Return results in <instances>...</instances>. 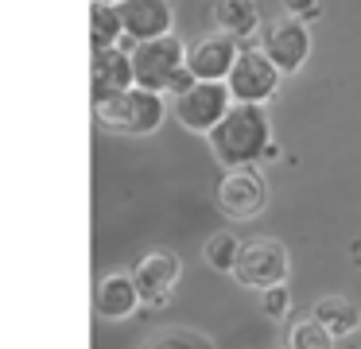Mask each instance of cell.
Segmentation results:
<instances>
[{
    "label": "cell",
    "instance_id": "16",
    "mask_svg": "<svg viewBox=\"0 0 361 349\" xmlns=\"http://www.w3.org/2000/svg\"><path fill=\"white\" fill-rule=\"evenodd\" d=\"M121 35H125L121 4H102V0H94V12H90V43H94V51L121 47Z\"/></svg>",
    "mask_w": 361,
    "mask_h": 349
},
{
    "label": "cell",
    "instance_id": "22",
    "mask_svg": "<svg viewBox=\"0 0 361 349\" xmlns=\"http://www.w3.org/2000/svg\"><path fill=\"white\" fill-rule=\"evenodd\" d=\"M102 4H125V0H102Z\"/></svg>",
    "mask_w": 361,
    "mask_h": 349
},
{
    "label": "cell",
    "instance_id": "1",
    "mask_svg": "<svg viewBox=\"0 0 361 349\" xmlns=\"http://www.w3.org/2000/svg\"><path fill=\"white\" fill-rule=\"evenodd\" d=\"M210 152L221 167H252L264 163V152L272 144V124H268L264 105H245L233 101V109L226 113V121L210 132Z\"/></svg>",
    "mask_w": 361,
    "mask_h": 349
},
{
    "label": "cell",
    "instance_id": "14",
    "mask_svg": "<svg viewBox=\"0 0 361 349\" xmlns=\"http://www.w3.org/2000/svg\"><path fill=\"white\" fill-rule=\"evenodd\" d=\"M210 20L218 31L233 39H249L260 31V4L257 0H210Z\"/></svg>",
    "mask_w": 361,
    "mask_h": 349
},
{
    "label": "cell",
    "instance_id": "12",
    "mask_svg": "<svg viewBox=\"0 0 361 349\" xmlns=\"http://www.w3.org/2000/svg\"><path fill=\"white\" fill-rule=\"evenodd\" d=\"M121 16H125V35L128 43H121L125 51H133L136 43H148V39L171 35V0H125L121 4Z\"/></svg>",
    "mask_w": 361,
    "mask_h": 349
},
{
    "label": "cell",
    "instance_id": "5",
    "mask_svg": "<svg viewBox=\"0 0 361 349\" xmlns=\"http://www.w3.org/2000/svg\"><path fill=\"white\" fill-rule=\"evenodd\" d=\"M171 109H175V116H179V124L187 132L210 136V132L226 121L229 109H233V93H229L226 82H195L187 93L175 97Z\"/></svg>",
    "mask_w": 361,
    "mask_h": 349
},
{
    "label": "cell",
    "instance_id": "13",
    "mask_svg": "<svg viewBox=\"0 0 361 349\" xmlns=\"http://www.w3.org/2000/svg\"><path fill=\"white\" fill-rule=\"evenodd\" d=\"M136 85V70H133V51L125 47H105L94 51V101H109L117 93Z\"/></svg>",
    "mask_w": 361,
    "mask_h": 349
},
{
    "label": "cell",
    "instance_id": "9",
    "mask_svg": "<svg viewBox=\"0 0 361 349\" xmlns=\"http://www.w3.org/2000/svg\"><path fill=\"white\" fill-rule=\"evenodd\" d=\"M133 276H136V287H140V302L144 307H167L179 287V276H183V264L171 248H148L140 260L133 264Z\"/></svg>",
    "mask_w": 361,
    "mask_h": 349
},
{
    "label": "cell",
    "instance_id": "20",
    "mask_svg": "<svg viewBox=\"0 0 361 349\" xmlns=\"http://www.w3.org/2000/svg\"><path fill=\"white\" fill-rule=\"evenodd\" d=\"M260 310H264L272 322H283L291 310V295H288V283H276L268 291H260Z\"/></svg>",
    "mask_w": 361,
    "mask_h": 349
},
{
    "label": "cell",
    "instance_id": "10",
    "mask_svg": "<svg viewBox=\"0 0 361 349\" xmlns=\"http://www.w3.org/2000/svg\"><path fill=\"white\" fill-rule=\"evenodd\" d=\"M237 54H241L237 39L226 35V31H214V35H202V39L190 43L187 66L198 82H226L233 62H237Z\"/></svg>",
    "mask_w": 361,
    "mask_h": 349
},
{
    "label": "cell",
    "instance_id": "8",
    "mask_svg": "<svg viewBox=\"0 0 361 349\" xmlns=\"http://www.w3.org/2000/svg\"><path fill=\"white\" fill-rule=\"evenodd\" d=\"M260 51L276 62V70H280L283 78L299 74L303 62L311 59V27H307L303 20H295V16L264 23V31H260Z\"/></svg>",
    "mask_w": 361,
    "mask_h": 349
},
{
    "label": "cell",
    "instance_id": "6",
    "mask_svg": "<svg viewBox=\"0 0 361 349\" xmlns=\"http://www.w3.org/2000/svg\"><path fill=\"white\" fill-rule=\"evenodd\" d=\"M280 70H276V62L268 59L264 51H252V47H241V54H237L233 70H229L226 85L229 93H233V101H245V105H264V101L276 97V90H280Z\"/></svg>",
    "mask_w": 361,
    "mask_h": 349
},
{
    "label": "cell",
    "instance_id": "11",
    "mask_svg": "<svg viewBox=\"0 0 361 349\" xmlns=\"http://www.w3.org/2000/svg\"><path fill=\"white\" fill-rule=\"evenodd\" d=\"M140 302V287H136L133 268H113L97 279V291H94V310L105 318V322H125V318L136 314Z\"/></svg>",
    "mask_w": 361,
    "mask_h": 349
},
{
    "label": "cell",
    "instance_id": "21",
    "mask_svg": "<svg viewBox=\"0 0 361 349\" xmlns=\"http://www.w3.org/2000/svg\"><path fill=\"white\" fill-rule=\"evenodd\" d=\"M280 4L288 16H295V20H303V23H314L322 16V0H280Z\"/></svg>",
    "mask_w": 361,
    "mask_h": 349
},
{
    "label": "cell",
    "instance_id": "2",
    "mask_svg": "<svg viewBox=\"0 0 361 349\" xmlns=\"http://www.w3.org/2000/svg\"><path fill=\"white\" fill-rule=\"evenodd\" d=\"M94 116L105 132H121V136H152L167 116L164 93H152L144 85L117 93L109 101H94Z\"/></svg>",
    "mask_w": 361,
    "mask_h": 349
},
{
    "label": "cell",
    "instance_id": "19",
    "mask_svg": "<svg viewBox=\"0 0 361 349\" xmlns=\"http://www.w3.org/2000/svg\"><path fill=\"white\" fill-rule=\"evenodd\" d=\"M241 245L245 240L233 237V233H214V237L206 240V248H202V260L210 264L214 271H229V276H233L237 256H241Z\"/></svg>",
    "mask_w": 361,
    "mask_h": 349
},
{
    "label": "cell",
    "instance_id": "4",
    "mask_svg": "<svg viewBox=\"0 0 361 349\" xmlns=\"http://www.w3.org/2000/svg\"><path fill=\"white\" fill-rule=\"evenodd\" d=\"M291 271V256L288 248L276 237H249L241 245V256H237L233 279L241 287H252V291H268L276 283H288Z\"/></svg>",
    "mask_w": 361,
    "mask_h": 349
},
{
    "label": "cell",
    "instance_id": "17",
    "mask_svg": "<svg viewBox=\"0 0 361 349\" xmlns=\"http://www.w3.org/2000/svg\"><path fill=\"white\" fill-rule=\"evenodd\" d=\"M136 349H218L202 330H190V326H167V330L144 338Z\"/></svg>",
    "mask_w": 361,
    "mask_h": 349
},
{
    "label": "cell",
    "instance_id": "7",
    "mask_svg": "<svg viewBox=\"0 0 361 349\" xmlns=\"http://www.w3.org/2000/svg\"><path fill=\"white\" fill-rule=\"evenodd\" d=\"M268 206V178L252 167H229L218 183V209L233 221H249V217L264 214Z\"/></svg>",
    "mask_w": 361,
    "mask_h": 349
},
{
    "label": "cell",
    "instance_id": "3",
    "mask_svg": "<svg viewBox=\"0 0 361 349\" xmlns=\"http://www.w3.org/2000/svg\"><path fill=\"white\" fill-rule=\"evenodd\" d=\"M187 47L183 39L175 35H159V39H148V43H136L133 47V70H136V85L152 93H167L175 82L179 70H187Z\"/></svg>",
    "mask_w": 361,
    "mask_h": 349
},
{
    "label": "cell",
    "instance_id": "15",
    "mask_svg": "<svg viewBox=\"0 0 361 349\" xmlns=\"http://www.w3.org/2000/svg\"><path fill=\"white\" fill-rule=\"evenodd\" d=\"M314 318L334 338H350V333L361 330V307L353 299H342V295H326V299L314 302Z\"/></svg>",
    "mask_w": 361,
    "mask_h": 349
},
{
    "label": "cell",
    "instance_id": "18",
    "mask_svg": "<svg viewBox=\"0 0 361 349\" xmlns=\"http://www.w3.org/2000/svg\"><path fill=\"white\" fill-rule=\"evenodd\" d=\"M334 333L319 322V318H299L288 326V349H334Z\"/></svg>",
    "mask_w": 361,
    "mask_h": 349
}]
</instances>
